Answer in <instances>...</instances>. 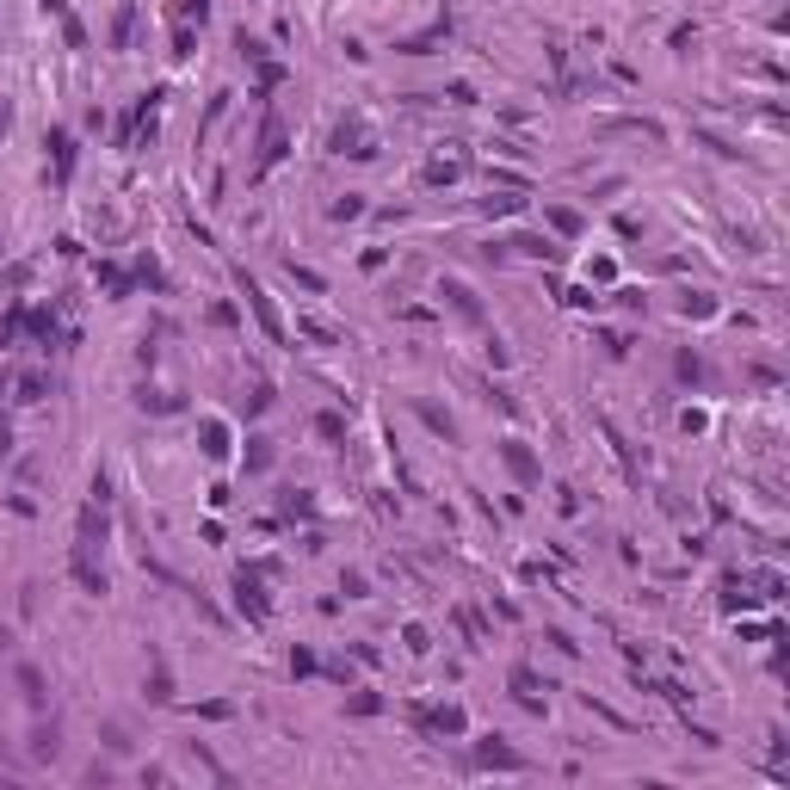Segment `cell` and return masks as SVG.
<instances>
[{
  "mask_svg": "<svg viewBox=\"0 0 790 790\" xmlns=\"http://www.w3.org/2000/svg\"><path fill=\"white\" fill-rule=\"evenodd\" d=\"M500 457H507V470L519 475V482H537V475H543V470H537V457H531L519 438H507V445H500Z\"/></svg>",
  "mask_w": 790,
  "mask_h": 790,
  "instance_id": "obj_1",
  "label": "cell"
},
{
  "mask_svg": "<svg viewBox=\"0 0 790 790\" xmlns=\"http://www.w3.org/2000/svg\"><path fill=\"white\" fill-rule=\"evenodd\" d=\"M56 753H62V729H56V716H50V723L31 729V760H56Z\"/></svg>",
  "mask_w": 790,
  "mask_h": 790,
  "instance_id": "obj_2",
  "label": "cell"
},
{
  "mask_svg": "<svg viewBox=\"0 0 790 790\" xmlns=\"http://www.w3.org/2000/svg\"><path fill=\"white\" fill-rule=\"evenodd\" d=\"M475 760H482V766H500V772H519V766H525V760H519L513 747H500V741H482Z\"/></svg>",
  "mask_w": 790,
  "mask_h": 790,
  "instance_id": "obj_3",
  "label": "cell"
},
{
  "mask_svg": "<svg viewBox=\"0 0 790 790\" xmlns=\"http://www.w3.org/2000/svg\"><path fill=\"white\" fill-rule=\"evenodd\" d=\"M19 685H25V698H31V704L44 710V698H50V691H44V673H38L31 661H19Z\"/></svg>",
  "mask_w": 790,
  "mask_h": 790,
  "instance_id": "obj_4",
  "label": "cell"
},
{
  "mask_svg": "<svg viewBox=\"0 0 790 790\" xmlns=\"http://www.w3.org/2000/svg\"><path fill=\"white\" fill-rule=\"evenodd\" d=\"M241 612H254V618H265V599H260V586L241 575Z\"/></svg>",
  "mask_w": 790,
  "mask_h": 790,
  "instance_id": "obj_5",
  "label": "cell"
},
{
  "mask_svg": "<svg viewBox=\"0 0 790 790\" xmlns=\"http://www.w3.org/2000/svg\"><path fill=\"white\" fill-rule=\"evenodd\" d=\"M50 149H56V173H68V161H74V143H68V130H56Z\"/></svg>",
  "mask_w": 790,
  "mask_h": 790,
  "instance_id": "obj_6",
  "label": "cell"
},
{
  "mask_svg": "<svg viewBox=\"0 0 790 790\" xmlns=\"http://www.w3.org/2000/svg\"><path fill=\"white\" fill-rule=\"evenodd\" d=\"M222 438H229V432H222V421H204V451H211V457H222V451H229Z\"/></svg>",
  "mask_w": 790,
  "mask_h": 790,
  "instance_id": "obj_7",
  "label": "cell"
},
{
  "mask_svg": "<svg viewBox=\"0 0 790 790\" xmlns=\"http://www.w3.org/2000/svg\"><path fill=\"white\" fill-rule=\"evenodd\" d=\"M421 421L432 426V432H445V438H451V414H438V408H426V402H421Z\"/></svg>",
  "mask_w": 790,
  "mask_h": 790,
  "instance_id": "obj_8",
  "label": "cell"
},
{
  "mask_svg": "<svg viewBox=\"0 0 790 790\" xmlns=\"http://www.w3.org/2000/svg\"><path fill=\"white\" fill-rule=\"evenodd\" d=\"M445 297H451V303L464 309V316H475V297H470V291H464V284H445Z\"/></svg>",
  "mask_w": 790,
  "mask_h": 790,
  "instance_id": "obj_9",
  "label": "cell"
},
{
  "mask_svg": "<svg viewBox=\"0 0 790 790\" xmlns=\"http://www.w3.org/2000/svg\"><path fill=\"white\" fill-rule=\"evenodd\" d=\"M432 723H438V729H445V735H457V729H464V710H438V716H432Z\"/></svg>",
  "mask_w": 790,
  "mask_h": 790,
  "instance_id": "obj_10",
  "label": "cell"
},
{
  "mask_svg": "<svg viewBox=\"0 0 790 790\" xmlns=\"http://www.w3.org/2000/svg\"><path fill=\"white\" fill-rule=\"evenodd\" d=\"M550 222H556L562 235H580V216H575V211H550Z\"/></svg>",
  "mask_w": 790,
  "mask_h": 790,
  "instance_id": "obj_11",
  "label": "cell"
},
{
  "mask_svg": "<svg viewBox=\"0 0 790 790\" xmlns=\"http://www.w3.org/2000/svg\"><path fill=\"white\" fill-rule=\"evenodd\" d=\"M6 124H13V106H0V136H6Z\"/></svg>",
  "mask_w": 790,
  "mask_h": 790,
  "instance_id": "obj_12",
  "label": "cell"
}]
</instances>
